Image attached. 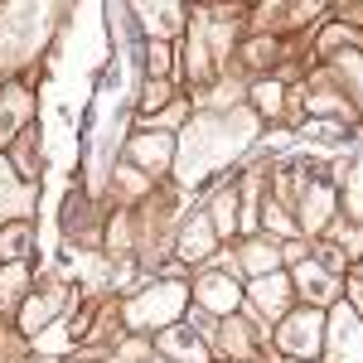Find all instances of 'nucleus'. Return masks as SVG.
Listing matches in <instances>:
<instances>
[{
    "label": "nucleus",
    "instance_id": "nucleus-14",
    "mask_svg": "<svg viewBox=\"0 0 363 363\" xmlns=\"http://www.w3.org/2000/svg\"><path fill=\"white\" fill-rule=\"evenodd\" d=\"M136 15H140L150 29H155V34H169V29H174V20H179L184 10H179V5H140Z\"/></svg>",
    "mask_w": 363,
    "mask_h": 363
},
{
    "label": "nucleus",
    "instance_id": "nucleus-4",
    "mask_svg": "<svg viewBox=\"0 0 363 363\" xmlns=\"http://www.w3.org/2000/svg\"><path fill=\"white\" fill-rule=\"evenodd\" d=\"M281 349L286 354H315L320 349V315L315 310H301V315H291L286 325H281Z\"/></svg>",
    "mask_w": 363,
    "mask_h": 363
},
{
    "label": "nucleus",
    "instance_id": "nucleus-3",
    "mask_svg": "<svg viewBox=\"0 0 363 363\" xmlns=\"http://www.w3.org/2000/svg\"><path fill=\"white\" fill-rule=\"evenodd\" d=\"M330 363H363V320L359 310L339 306L330 315Z\"/></svg>",
    "mask_w": 363,
    "mask_h": 363
},
{
    "label": "nucleus",
    "instance_id": "nucleus-20",
    "mask_svg": "<svg viewBox=\"0 0 363 363\" xmlns=\"http://www.w3.org/2000/svg\"><path fill=\"white\" fill-rule=\"evenodd\" d=\"M233 194H223V199H213V223H218V233H233Z\"/></svg>",
    "mask_w": 363,
    "mask_h": 363
},
{
    "label": "nucleus",
    "instance_id": "nucleus-5",
    "mask_svg": "<svg viewBox=\"0 0 363 363\" xmlns=\"http://www.w3.org/2000/svg\"><path fill=\"white\" fill-rule=\"evenodd\" d=\"M29 203H34V189L15 179V169L0 160V218H15V213H25Z\"/></svg>",
    "mask_w": 363,
    "mask_h": 363
},
{
    "label": "nucleus",
    "instance_id": "nucleus-10",
    "mask_svg": "<svg viewBox=\"0 0 363 363\" xmlns=\"http://www.w3.org/2000/svg\"><path fill=\"white\" fill-rule=\"evenodd\" d=\"M29 116V97L20 92V87H10L5 97H0V140H10L15 136V126Z\"/></svg>",
    "mask_w": 363,
    "mask_h": 363
},
{
    "label": "nucleus",
    "instance_id": "nucleus-11",
    "mask_svg": "<svg viewBox=\"0 0 363 363\" xmlns=\"http://www.w3.org/2000/svg\"><path fill=\"white\" fill-rule=\"evenodd\" d=\"M252 301H257V310H267V315L281 310V301H286V277H277V272L272 277H257L252 281Z\"/></svg>",
    "mask_w": 363,
    "mask_h": 363
},
{
    "label": "nucleus",
    "instance_id": "nucleus-18",
    "mask_svg": "<svg viewBox=\"0 0 363 363\" xmlns=\"http://www.w3.org/2000/svg\"><path fill=\"white\" fill-rule=\"evenodd\" d=\"M34 247V238H29V228H10L5 238H0V257H20V252Z\"/></svg>",
    "mask_w": 363,
    "mask_h": 363
},
{
    "label": "nucleus",
    "instance_id": "nucleus-23",
    "mask_svg": "<svg viewBox=\"0 0 363 363\" xmlns=\"http://www.w3.org/2000/svg\"><path fill=\"white\" fill-rule=\"evenodd\" d=\"M349 208L363 218V160H359V169H354V179H349Z\"/></svg>",
    "mask_w": 363,
    "mask_h": 363
},
{
    "label": "nucleus",
    "instance_id": "nucleus-22",
    "mask_svg": "<svg viewBox=\"0 0 363 363\" xmlns=\"http://www.w3.org/2000/svg\"><path fill=\"white\" fill-rule=\"evenodd\" d=\"M257 107H262V112H277V107H281V87L277 83H262V87H257Z\"/></svg>",
    "mask_w": 363,
    "mask_h": 363
},
{
    "label": "nucleus",
    "instance_id": "nucleus-9",
    "mask_svg": "<svg viewBox=\"0 0 363 363\" xmlns=\"http://www.w3.org/2000/svg\"><path fill=\"white\" fill-rule=\"evenodd\" d=\"M131 160H140V165L160 169L169 160V136L165 131H150V136H136L131 140Z\"/></svg>",
    "mask_w": 363,
    "mask_h": 363
},
{
    "label": "nucleus",
    "instance_id": "nucleus-19",
    "mask_svg": "<svg viewBox=\"0 0 363 363\" xmlns=\"http://www.w3.org/2000/svg\"><path fill=\"white\" fill-rule=\"evenodd\" d=\"M20 286H25V267H10V272H5V277H0V301H5V306H10V301H15V296H20Z\"/></svg>",
    "mask_w": 363,
    "mask_h": 363
},
{
    "label": "nucleus",
    "instance_id": "nucleus-21",
    "mask_svg": "<svg viewBox=\"0 0 363 363\" xmlns=\"http://www.w3.org/2000/svg\"><path fill=\"white\" fill-rule=\"evenodd\" d=\"M63 344H68V325H54L49 335H39V349H44V354H58Z\"/></svg>",
    "mask_w": 363,
    "mask_h": 363
},
{
    "label": "nucleus",
    "instance_id": "nucleus-24",
    "mask_svg": "<svg viewBox=\"0 0 363 363\" xmlns=\"http://www.w3.org/2000/svg\"><path fill=\"white\" fill-rule=\"evenodd\" d=\"M165 68H169V49L155 44V49H150V73H165Z\"/></svg>",
    "mask_w": 363,
    "mask_h": 363
},
{
    "label": "nucleus",
    "instance_id": "nucleus-16",
    "mask_svg": "<svg viewBox=\"0 0 363 363\" xmlns=\"http://www.w3.org/2000/svg\"><path fill=\"white\" fill-rule=\"evenodd\" d=\"M58 301H63V296H39V301H29L25 306V330H39V325H44V320H49V315H54L58 310Z\"/></svg>",
    "mask_w": 363,
    "mask_h": 363
},
{
    "label": "nucleus",
    "instance_id": "nucleus-13",
    "mask_svg": "<svg viewBox=\"0 0 363 363\" xmlns=\"http://www.w3.org/2000/svg\"><path fill=\"white\" fill-rule=\"evenodd\" d=\"M208 247H213V233H208V223H189L184 242H179V257H184V262H199Z\"/></svg>",
    "mask_w": 363,
    "mask_h": 363
},
{
    "label": "nucleus",
    "instance_id": "nucleus-25",
    "mask_svg": "<svg viewBox=\"0 0 363 363\" xmlns=\"http://www.w3.org/2000/svg\"><path fill=\"white\" fill-rule=\"evenodd\" d=\"M349 291H354V310H363V277L349 281Z\"/></svg>",
    "mask_w": 363,
    "mask_h": 363
},
{
    "label": "nucleus",
    "instance_id": "nucleus-7",
    "mask_svg": "<svg viewBox=\"0 0 363 363\" xmlns=\"http://www.w3.org/2000/svg\"><path fill=\"white\" fill-rule=\"evenodd\" d=\"M165 354H174V359H189V363H203L208 359V344H203V335H194V330H165Z\"/></svg>",
    "mask_w": 363,
    "mask_h": 363
},
{
    "label": "nucleus",
    "instance_id": "nucleus-8",
    "mask_svg": "<svg viewBox=\"0 0 363 363\" xmlns=\"http://www.w3.org/2000/svg\"><path fill=\"white\" fill-rule=\"evenodd\" d=\"M296 286L306 291L310 301H330V296H335V277H330L325 267H315V262H301V267H296Z\"/></svg>",
    "mask_w": 363,
    "mask_h": 363
},
{
    "label": "nucleus",
    "instance_id": "nucleus-1",
    "mask_svg": "<svg viewBox=\"0 0 363 363\" xmlns=\"http://www.w3.org/2000/svg\"><path fill=\"white\" fill-rule=\"evenodd\" d=\"M252 121L247 116H203L194 131L184 136V150H179V179L184 184H199L208 169H218L223 160H233L242 145H247Z\"/></svg>",
    "mask_w": 363,
    "mask_h": 363
},
{
    "label": "nucleus",
    "instance_id": "nucleus-12",
    "mask_svg": "<svg viewBox=\"0 0 363 363\" xmlns=\"http://www.w3.org/2000/svg\"><path fill=\"white\" fill-rule=\"evenodd\" d=\"M330 208H335V194H330V184L310 189V199H306V228H325Z\"/></svg>",
    "mask_w": 363,
    "mask_h": 363
},
{
    "label": "nucleus",
    "instance_id": "nucleus-17",
    "mask_svg": "<svg viewBox=\"0 0 363 363\" xmlns=\"http://www.w3.org/2000/svg\"><path fill=\"white\" fill-rule=\"evenodd\" d=\"M306 136L320 140V145H344V140H349V131H344V126H335V121H310Z\"/></svg>",
    "mask_w": 363,
    "mask_h": 363
},
{
    "label": "nucleus",
    "instance_id": "nucleus-15",
    "mask_svg": "<svg viewBox=\"0 0 363 363\" xmlns=\"http://www.w3.org/2000/svg\"><path fill=\"white\" fill-rule=\"evenodd\" d=\"M242 262H247L257 277H272V272H277V247H272V242H252V247L242 252Z\"/></svg>",
    "mask_w": 363,
    "mask_h": 363
},
{
    "label": "nucleus",
    "instance_id": "nucleus-6",
    "mask_svg": "<svg viewBox=\"0 0 363 363\" xmlns=\"http://www.w3.org/2000/svg\"><path fill=\"white\" fill-rule=\"evenodd\" d=\"M199 301L208 310H233L238 306V286H233L228 272H208V277L199 281Z\"/></svg>",
    "mask_w": 363,
    "mask_h": 363
},
{
    "label": "nucleus",
    "instance_id": "nucleus-2",
    "mask_svg": "<svg viewBox=\"0 0 363 363\" xmlns=\"http://www.w3.org/2000/svg\"><path fill=\"white\" fill-rule=\"evenodd\" d=\"M184 310V286H174V281H165V286H150L145 296H136L131 306H126V320L131 325H169L174 315Z\"/></svg>",
    "mask_w": 363,
    "mask_h": 363
}]
</instances>
